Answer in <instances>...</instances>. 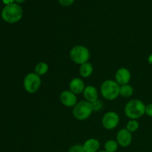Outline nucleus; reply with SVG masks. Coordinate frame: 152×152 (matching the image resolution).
<instances>
[{"instance_id": "1", "label": "nucleus", "mask_w": 152, "mask_h": 152, "mask_svg": "<svg viewBox=\"0 0 152 152\" xmlns=\"http://www.w3.org/2000/svg\"><path fill=\"white\" fill-rule=\"evenodd\" d=\"M124 112L130 120H137L145 114V105L140 99H132L125 106Z\"/></svg>"}, {"instance_id": "2", "label": "nucleus", "mask_w": 152, "mask_h": 152, "mask_svg": "<svg viewBox=\"0 0 152 152\" xmlns=\"http://www.w3.org/2000/svg\"><path fill=\"white\" fill-rule=\"evenodd\" d=\"M23 11L20 6L16 3L7 4L1 11V17L7 23H16L22 17Z\"/></svg>"}, {"instance_id": "3", "label": "nucleus", "mask_w": 152, "mask_h": 152, "mask_svg": "<svg viewBox=\"0 0 152 152\" xmlns=\"http://www.w3.org/2000/svg\"><path fill=\"white\" fill-rule=\"evenodd\" d=\"M120 86L112 80H107L102 83L100 86V92L105 99L109 101L114 100L120 96Z\"/></svg>"}, {"instance_id": "4", "label": "nucleus", "mask_w": 152, "mask_h": 152, "mask_svg": "<svg viewBox=\"0 0 152 152\" xmlns=\"http://www.w3.org/2000/svg\"><path fill=\"white\" fill-rule=\"evenodd\" d=\"M93 105L86 100L80 101L73 108V115L78 120H86L93 113Z\"/></svg>"}, {"instance_id": "5", "label": "nucleus", "mask_w": 152, "mask_h": 152, "mask_svg": "<svg viewBox=\"0 0 152 152\" xmlns=\"http://www.w3.org/2000/svg\"><path fill=\"white\" fill-rule=\"evenodd\" d=\"M70 57L74 63L83 65L88 62L90 59V51L83 45H76L70 50Z\"/></svg>"}, {"instance_id": "6", "label": "nucleus", "mask_w": 152, "mask_h": 152, "mask_svg": "<svg viewBox=\"0 0 152 152\" xmlns=\"http://www.w3.org/2000/svg\"><path fill=\"white\" fill-rule=\"evenodd\" d=\"M25 91L30 94H34L40 88L42 85L41 77L36 73H29L25 76L23 82Z\"/></svg>"}, {"instance_id": "7", "label": "nucleus", "mask_w": 152, "mask_h": 152, "mask_svg": "<svg viewBox=\"0 0 152 152\" xmlns=\"http://www.w3.org/2000/svg\"><path fill=\"white\" fill-rule=\"evenodd\" d=\"M120 123V117L114 111H108L104 114L102 119V124L107 130L114 129Z\"/></svg>"}, {"instance_id": "8", "label": "nucleus", "mask_w": 152, "mask_h": 152, "mask_svg": "<svg viewBox=\"0 0 152 152\" xmlns=\"http://www.w3.org/2000/svg\"><path fill=\"white\" fill-rule=\"evenodd\" d=\"M62 105L68 108L74 107L77 103V97L75 94L73 93L70 90H65L61 93L59 96Z\"/></svg>"}, {"instance_id": "9", "label": "nucleus", "mask_w": 152, "mask_h": 152, "mask_svg": "<svg viewBox=\"0 0 152 152\" xmlns=\"http://www.w3.org/2000/svg\"><path fill=\"white\" fill-rule=\"evenodd\" d=\"M117 142L119 145L126 148L129 146L132 142V134L126 129H120L117 134Z\"/></svg>"}, {"instance_id": "10", "label": "nucleus", "mask_w": 152, "mask_h": 152, "mask_svg": "<svg viewBox=\"0 0 152 152\" xmlns=\"http://www.w3.org/2000/svg\"><path fill=\"white\" fill-rule=\"evenodd\" d=\"M132 78L130 71L126 68H121L117 71L115 74V81L120 86L129 84Z\"/></svg>"}, {"instance_id": "11", "label": "nucleus", "mask_w": 152, "mask_h": 152, "mask_svg": "<svg viewBox=\"0 0 152 152\" xmlns=\"http://www.w3.org/2000/svg\"><path fill=\"white\" fill-rule=\"evenodd\" d=\"M85 99L87 102L93 103L98 100V91L97 89L93 86H86L84 91L83 93Z\"/></svg>"}, {"instance_id": "12", "label": "nucleus", "mask_w": 152, "mask_h": 152, "mask_svg": "<svg viewBox=\"0 0 152 152\" xmlns=\"http://www.w3.org/2000/svg\"><path fill=\"white\" fill-rule=\"evenodd\" d=\"M86 88L84 84V82L80 78H74L71 80L69 84V88L71 91L77 94H83L84 91V89Z\"/></svg>"}, {"instance_id": "13", "label": "nucleus", "mask_w": 152, "mask_h": 152, "mask_svg": "<svg viewBox=\"0 0 152 152\" xmlns=\"http://www.w3.org/2000/svg\"><path fill=\"white\" fill-rule=\"evenodd\" d=\"M83 147L86 152H97L99 151L100 143L98 140L91 138L85 142V143L83 144Z\"/></svg>"}, {"instance_id": "14", "label": "nucleus", "mask_w": 152, "mask_h": 152, "mask_svg": "<svg viewBox=\"0 0 152 152\" xmlns=\"http://www.w3.org/2000/svg\"><path fill=\"white\" fill-rule=\"evenodd\" d=\"M80 71V74L81 77H84V78H88V77H91V74H93V65L90 62H86V63L80 65V71Z\"/></svg>"}, {"instance_id": "15", "label": "nucleus", "mask_w": 152, "mask_h": 152, "mask_svg": "<svg viewBox=\"0 0 152 152\" xmlns=\"http://www.w3.org/2000/svg\"><path fill=\"white\" fill-rule=\"evenodd\" d=\"M134 93V88L131 85L126 84L120 86V95L123 97H130Z\"/></svg>"}, {"instance_id": "16", "label": "nucleus", "mask_w": 152, "mask_h": 152, "mask_svg": "<svg viewBox=\"0 0 152 152\" xmlns=\"http://www.w3.org/2000/svg\"><path fill=\"white\" fill-rule=\"evenodd\" d=\"M34 71H35L34 73H36V74H37V75L39 76V77L40 76L45 75V74L48 71V64L45 63V62H40L37 64V65L35 66Z\"/></svg>"}, {"instance_id": "17", "label": "nucleus", "mask_w": 152, "mask_h": 152, "mask_svg": "<svg viewBox=\"0 0 152 152\" xmlns=\"http://www.w3.org/2000/svg\"><path fill=\"white\" fill-rule=\"evenodd\" d=\"M118 145L117 140H109L105 144V151L107 152H116L118 149Z\"/></svg>"}, {"instance_id": "18", "label": "nucleus", "mask_w": 152, "mask_h": 152, "mask_svg": "<svg viewBox=\"0 0 152 152\" xmlns=\"http://www.w3.org/2000/svg\"><path fill=\"white\" fill-rule=\"evenodd\" d=\"M139 129V123L137 120H130L126 125V129L131 133L135 132Z\"/></svg>"}, {"instance_id": "19", "label": "nucleus", "mask_w": 152, "mask_h": 152, "mask_svg": "<svg viewBox=\"0 0 152 152\" xmlns=\"http://www.w3.org/2000/svg\"><path fill=\"white\" fill-rule=\"evenodd\" d=\"M68 152H86V150H85L84 147H83V145L77 144V145H73L72 147H71Z\"/></svg>"}, {"instance_id": "20", "label": "nucleus", "mask_w": 152, "mask_h": 152, "mask_svg": "<svg viewBox=\"0 0 152 152\" xmlns=\"http://www.w3.org/2000/svg\"><path fill=\"white\" fill-rule=\"evenodd\" d=\"M92 105H93L94 111H99L102 108L103 104H102V102H101V101L96 100V102H94L92 103Z\"/></svg>"}, {"instance_id": "21", "label": "nucleus", "mask_w": 152, "mask_h": 152, "mask_svg": "<svg viewBox=\"0 0 152 152\" xmlns=\"http://www.w3.org/2000/svg\"><path fill=\"white\" fill-rule=\"evenodd\" d=\"M74 0H59V2L61 5L65 6V7H67V6H70L74 3Z\"/></svg>"}, {"instance_id": "22", "label": "nucleus", "mask_w": 152, "mask_h": 152, "mask_svg": "<svg viewBox=\"0 0 152 152\" xmlns=\"http://www.w3.org/2000/svg\"><path fill=\"white\" fill-rule=\"evenodd\" d=\"M145 114L152 117V104H149L145 106Z\"/></svg>"}, {"instance_id": "23", "label": "nucleus", "mask_w": 152, "mask_h": 152, "mask_svg": "<svg viewBox=\"0 0 152 152\" xmlns=\"http://www.w3.org/2000/svg\"><path fill=\"white\" fill-rule=\"evenodd\" d=\"M13 0H3V2L4 3V4H6L7 5V4H11V3H13Z\"/></svg>"}, {"instance_id": "24", "label": "nucleus", "mask_w": 152, "mask_h": 152, "mask_svg": "<svg viewBox=\"0 0 152 152\" xmlns=\"http://www.w3.org/2000/svg\"><path fill=\"white\" fill-rule=\"evenodd\" d=\"M14 1L17 3H22L23 2V1H25V0H14Z\"/></svg>"}, {"instance_id": "25", "label": "nucleus", "mask_w": 152, "mask_h": 152, "mask_svg": "<svg viewBox=\"0 0 152 152\" xmlns=\"http://www.w3.org/2000/svg\"><path fill=\"white\" fill-rule=\"evenodd\" d=\"M97 152H107L106 151H97Z\"/></svg>"}]
</instances>
